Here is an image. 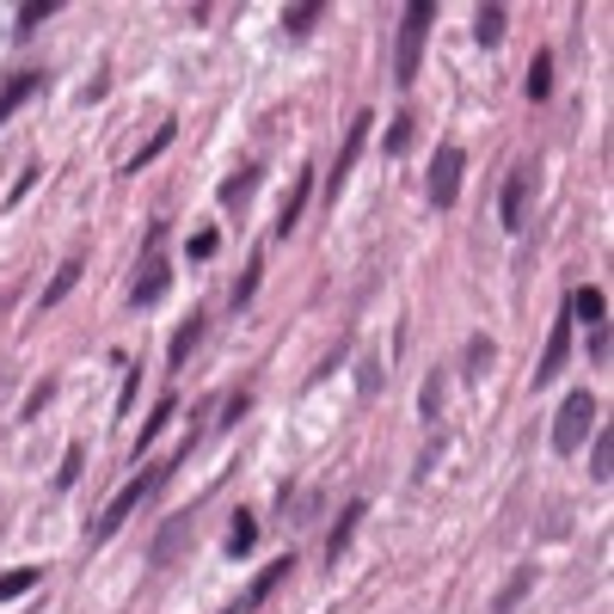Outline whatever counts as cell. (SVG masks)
Segmentation results:
<instances>
[{
  "instance_id": "cell-21",
  "label": "cell",
  "mask_w": 614,
  "mask_h": 614,
  "mask_svg": "<svg viewBox=\"0 0 614 614\" xmlns=\"http://www.w3.org/2000/svg\"><path fill=\"white\" fill-rule=\"evenodd\" d=\"M25 590H37V566H25V571H0V602L25 596Z\"/></svg>"
},
{
  "instance_id": "cell-10",
  "label": "cell",
  "mask_w": 614,
  "mask_h": 614,
  "mask_svg": "<svg viewBox=\"0 0 614 614\" xmlns=\"http://www.w3.org/2000/svg\"><path fill=\"white\" fill-rule=\"evenodd\" d=\"M566 351H571V320H559L553 326V338H547V356H541V368H535V387H547L559 368H566Z\"/></svg>"
},
{
  "instance_id": "cell-30",
  "label": "cell",
  "mask_w": 614,
  "mask_h": 614,
  "mask_svg": "<svg viewBox=\"0 0 614 614\" xmlns=\"http://www.w3.org/2000/svg\"><path fill=\"white\" fill-rule=\"evenodd\" d=\"M252 289H259V259L246 264V276L234 283V307H246V302H252Z\"/></svg>"
},
{
  "instance_id": "cell-20",
  "label": "cell",
  "mask_w": 614,
  "mask_h": 614,
  "mask_svg": "<svg viewBox=\"0 0 614 614\" xmlns=\"http://www.w3.org/2000/svg\"><path fill=\"white\" fill-rule=\"evenodd\" d=\"M80 271H87V264H80V259H68V264H61V271H56V283H49V289H44V307H56L61 295L75 289V283H80Z\"/></svg>"
},
{
  "instance_id": "cell-8",
  "label": "cell",
  "mask_w": 614,
  "mask_h": 614,
  "mask_svg": "<svg viewBox=\"0 0 614 614\" xmlns=\"http://www.w3.org/2000/svg\"><path fill=\"white\" fill-rule=\"evenodd\" d=\"M522 209H528V172L516 167V172L504 179V203H498V221L516 234V228H522Z\"/></svg>"
},
{
  "instance_id": "cell-31",
  "label": "cell",
  "mask_w": 614,
  "mask_h": 614,
  "mask_svg": "<svg viewBox=\"0 0 614 614\" xmlns=\"http://www.w3.org/2000/svg\"><path fill=\"white\" fill-rule=\"evenodd\" d=\"M406 148H412V123L394 117V129H387V154H406Z\"/></svg>"
},
{
  "instance_id": "cell-27",
  "label": "cell",
  "mask_w": 614,
  "mask_h": 614,
  "mask_svg": "<svg viewBox=\"0 0 614 614\" xmlns=\"http://www.w3.org/2000/svg\"><path fill=\"white\" fill-rule=\"evenodd\" d=\"M486 363H491V338H474V344H467V375L486 382Z\"/></svg>"
},
{
  "instance_id": "cell-23",
  "label": "cell",
  "mask_w": 614,
  "mask_h": 614,
  "mask_svg": "<svg viewBox=\"0 0 614 614\" xmlns=\"http://www.w3.org/2000/svg\"><path fill=\"white\" fill-rule=\"evenodd\" d=\"M326 7L320 0H307V7H289V13H283V25H289V37H302V31H314V19H320Z\"/></svg>"
},
{
  "instance_id": "cell-16",
  "label": "cell",
  "mask_w": 614,
  "mask_h": 614,
  "mask_svg": "<svg viewBox=\"0 0 614 614\" xmlns=\"http://www.w3.org/2000/svg\"><path fill=\"white\" fill-rule=\"evenodd\" d=\"M197 338H203V314H191V320H184L179 332H172V351H167V363H172V368H184V356L197 351Z\"/></svg>"
},
{
  "instance_id": "cell-2",
  "label": "cell",
  "mask_w": 614,
  "mask_h": 614,
  "mask_svg": "<svg viewBox=\"0 0 614 614\" xmlns=\"http://www.w3.org/2000/svg\"><path fill=\"white\" fill-rule=\"evenodd\" d=\"M430 19H436V7H430V0H412V7L399 13V56H394V80H399V87H412V80H418V61H424Z\"/></svg>"
},
{
  "instance_id": "cell-15",
  "label": "cell",
  "mask_w": 614,
  "mask_h": 614,
  "mask_svg": "<svg viewBox=\"0 0 614 614\" xmlns=\"http://www.w3.org/2000/svg\"><path fill=\"white\" fill-rule=\"evenodd\" d=\"M252 541H259V522H252V510H240V516H234V528H228V541H221V553H228V559H240V553H252Z\"/></svg>"
},
{
  "instance_id": "cell-9",
  "label": "cell",
  "mask_w": 614,
  "mask_h": 614,
  "mask_svg": "<svg viewBox=\"0 0 614 614\" xmlns=\"http://www.w3.org/2000/svg\"><path fill=\"white\" fill-rule=\"evenodd\" d=\"M571 320H583L590 332H596V326H609V295H602L596 283H583V289H571Z\"/></svg>"
},
{
  "instance_id": "cell-29",
  "label": "cell",
  "mask_w": 614,
  "mask_h": 614,
  "mask_svg": "<svg viewBox=\"0 0 614 614\" xmlns=\"http://www.w3.org/2000/svg\"><path fill=\"white\" fill-rule=\"evenodd\" d=\"M167 141H172V123H160V136H154L148 148H141V154H136V160H129V167H123V172H141V167H148V160H154V154L167 148Z\"/></svg>"
},
{
  "instance_id": "cell-26",
  "label": "cell",
  "mask_w": 614,
  "mask_h": 614,
  "mask_svg": "<svg viewBox=\"0 0 614 614\" xmlns=\"http://www.w3.org/2000/svg\"><path fill=\"white\" fill-rule=\"evenodd\" d=\"M215 246H221V234H215V228H197L191 240H184V252H191V264H197V259H215Z\"/></svg>"
},
{
  "instance_id": "cell-1",
  "label": "cell",
  "mask_w": 614,
  "mask_h": 614,
  "mask_svg": "<svg viewBox=\"0 0 614 614\" xmlns=\"http://www.w3.org/2000/svg\"><path fill=\"white\" fill-rule=\"evenodd\" d=\"M172 467H179V461H148V467H141V474L129 479V486H123L117 498H111V504H105V516L92 522V541H111V535H117L123 522L136 516V504H148L154 491L167 486V474H172Z\"/></svg>"
},
{
  "instance_id": "cell-24",
  "label": "cell",
  "mask_w": 614,
  "mask_h": 614,
  "mask_svg": "<svg viewBox=\"0 0 614 614\" xmlns=\"http://www.w3.org/2000/svg\"><path fill=\"white\" fill-rule=\"evenodd\" d=\"M547 92H553V61L535 56L528 61V99H547Z\"/></svg>"
},
{
  "instance_id": "cell-22",
  "label": "cell",
  "mask_w": 614,
  "mask_h": 614,
  "mask_svg": "<svg viewBox=\"0 0 614 614\" xmlns=\"http://www.w3.org/2000/svg\"><path fill=\"white\" fill-rule=\"evenodd\" d=\"M259 191V167H240L228 184H221V203H240V197H252Z\"/></svg>"
},
{
  "instance_id": "cell-5",
  "label": "cell",
  "mask_w": 614,
  "mask_h": 614,
  "mask_svg": "<svg viewBox=\"0 0 614 614\" xmlns=\"http://www.w3.org/2000/svg\"><path fill=\"white\" fill-rule=\"evenodd\" d=\"M289 566H295V559H271V566L259 571V583H252L246 596H234L221 614H259V609H264V596H271V590H276V583H283V578H289Z\"/></svg>"
},
{
  "instance_id": "cell-32",
  "label": "cell",
  "mask_w": 614,
  "mask_h": 614,
  "mask_svg": "<svg viewBox=\"0 0 614 614\" xmlns=\"http://www.w3.org/2000/svg\"><path fill=\"white\" fill-rule=\"evenodd\" d=\"M136 387H141V368H129V375H123V394H117V412L136 406Z\"/></svg>"
},
{
  "instance_id": "cell-14",
  "label": "cell",
  "mask_w": 614,
  "mask_h": 614,
  "mask_svg": "<svg viewBox=\"0 0 614 614\" xmlns=\"http://www.w3.org/2000/svg\"><path fill=\"white\" fill-rule=\"evenodd\" d=\"M167 283H172V276H167V264H160V259H148V276H141L136 289H129V302H136V307H154L160 295H167Z\"/></svg>"
},
{
  "instance_id": "cell-34",
  "label": "cell",
  "mask_w": 614,
  "mask_h": 614,
  "mask_svg": "<svg viewBox=\"0 0 614 614\" xmlns=\"http://www.w3.org/2000/svg\"><path fill=\"white\" fill-rule=\"evenodd\" d=\"M436 394H443V375H430L424 382V418H436Z\"/></svg>"
},
{
  "instance_id": "cell-17",
  "label": "cell",
  "mask_w": 614,
  "mask_h": 614,
  "mask_svg": "<svg viewBox=\"0 0 614 614\" xmlns=\"http://www.w3.org/2000/svg\"><path fill=\"white\" fill-rule=\"evenodd\" d=\"M528 583H535V566H522L516 578H510L504 590H498V602H491V614H510V609H516L522 596H528Z\"/></svg>"
},
{
  "instance_id": "cell-35",
  "label": "cell",
  "mask_w": 614,
  "mask_h": 614,
  "mask_svg": "<svg viewBox=\"0 0 614 614\" xmlns=\"http://www.w3.org/2000/svg\"><path fill=\"white\" fill-rule=\"evenodd\" d=\"M49 394H56V382H37V387H31V399H25V418H31V412H37V406H44V399H49Z\"/></svg>"
},
{
  "instance_id": "cell-19",
  "label": "cell",
  "mask_w": 614,
  "mask_h": 614,
  "mask_svg": "<svg viewBox=\"0 0 614 614\" xmlns=\"http://www.w3.org/2000/svg\"><path fill=\"white\" fill-rule=\"evenodd\" d=\"M590 479H596V486H609V479H614V430H602V436H596V455H590Z\"/></svg>"
},
{
  "instance_id": "cell-7",
  "label": "cell",
  "mask_w": 614,
  "mask_h": 614,
  "mask_svg": "<svg viewBox=\"0 0 614 614\" xmlns=\"http://www.w3.org/2000/svg\"><path fill=\"white\" fill-rule=\"evenodd\" d=\"M368 123H375V111H363V117L351 123V136H344V148H338V172H332V184L344 191V179L356 172V154H363V141H368Z\"/></svg>"
},
{
  "instance_id": "cell-18",
  "label": "cell",
  "mask_w": 614,
  "mask_h": 614,
  "mask_svg": "<svg viewBox=\"0 0 614 614\" xmlns=\"http://www.w3.org/2000/svg\"><path fill=\"white\" fill-rule=\"evenodd\" d=\"M172 412H179V399L167 394V399H160V406H154V412H148V424H141V436H136V461L148 455V443H154V436H160V424H167Z\"/></svg>"
},
{
  "instance_id": "cell-6",
  "label": "cell",
  "mask_w": 614,
  "mask_h": 614,
  "mask_svg": "<svg viewBox=\"0 0 614 614\" xmlns=\"http://www.w3.org/2000/svg\"><path fill=\"white\" fill-rule=\"evenodd\" d=\"M37 87H44V75H37V68H19V75H7V80H0V123L13 117V111L25 105V99H31Z\"/></svg>"
},
{
  "instance_id": "cell-3",
  "label": "cell",
  "mask_w": 614,
  "mask_h": 614,
  "mask_svg": "<svg viewBox=\"0 0 614 614\" xmlns=\"http://www.w3.org/2000/svg\"><path fill=\"white\" fill-rule=\"evenodd\" d=\"M590 424H596V399H590V387H578V394L559 406V418H553V448H559V455H578Z\"/></svg>"
},
{
  "instance_id": "cell-12",
  "label": "cell",
  "mask_w": 614,
  "mask_h": 614,
  "mask_svg": "<svg viewBox=\"0 0 614 614\" xmlns=\"http://www.w3.org/2000/svg\"><path fill=\"white\" fill-rule=\"evenodd\" d=\"M307 184H314V179H307V172H295V191L283 197V215H276V240H289V234H295V221H302V203H307Z\"/></svg>"
},
{
  "instance_id": "cell-25",
  "label": "cell",
  "mask_w": 614,
  "mask_h": 614,
  "mask_svg": "<svg viewBox=\"0 0 614 614\" xmlns=\"http://www.w3.org/2000/svg\"><path fill=\"white\" fill-rule=\"evenodd\" d=\"M49 13H56V0H25V7H19V37H25V31H37Z\"/></svg>"
},
{
  "instance_id": "cell-33",
  "label": "cell",
  "mask_w": 614,
  "mask_h": 614,
  "mask_svg": "<svg viewBox=\"0 0 614 614\" xmlns=\"http://www.w3.org/2000/svg\"><path fill=\"white\" fill-rule=\"evenodd\" d=\"M590 356H596V363H609V326H596V332H590Z\"/></svg>"
},
{
  "instance_id": "cell-13",
  "label": "cell",
  "mask_w": 614,
  "mask_h": 614,
  "mask_svg": "<svg viewBox=\"0 0 614 614\" xmlns=\"http://www.w3.org/2000/svg\"><path fill=\"white\" fill-rule=\"evenodd\" d=\"M504 31H510V13H504V7H479V19H474V37H479V44L498 49V44H504Z\"/></svg>"
},
{
  "instance_id": "cell-4",
  "label": "cell",
  "mask_w": 614,
  "mask_h": 614,
  "mask_svg": "<svg viewBox=\"0 0 614 614\" xmlns=\"http://www.w3.org/2000/svg\"><path fill=\"white\" fill-rule=\"evenodd\" d=\"M461 167H467V154L448 141V148H436V160H430V203L436 209H455L461 197Z\"/></svg>"
},
{
  "instance_id": "cell-11",
  "label": "cell",
  "mask_w": 614,
  "mask_h": 614,
  "mask_svg": "<svg viewBox=\"0 0 614 614\" xmlns=\"http://www.w3.org/2000/svg\"><path fill=\"white\" fill-rule=\"evenodd\" d=\"M356 516H363V498H356V504H344V516L332 522V535H326V559H344V547H351V535H356Z\"/></svg>"
},
{
  "instance_id": "cell-28",
  "label": "cell",
  "mask_w": 614,
  "mask_h": 614,
  "mask_svg": "<svg viewBox=\"0 0 614 614\" xmlns=\"http://www.w3.org/2000/svg\"><path fill=\"white\" fill-rule=\"evenodd\" d=\"M80 461H87V448H80V443H68V455H61V474H56V486H75V479H80Z\"/></svg>"
}]
</instances>
